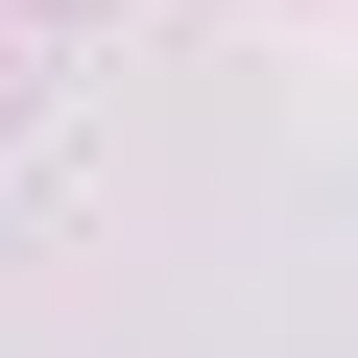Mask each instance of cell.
Wrapping results in <instances>:
<instances>
[]
</instances>
